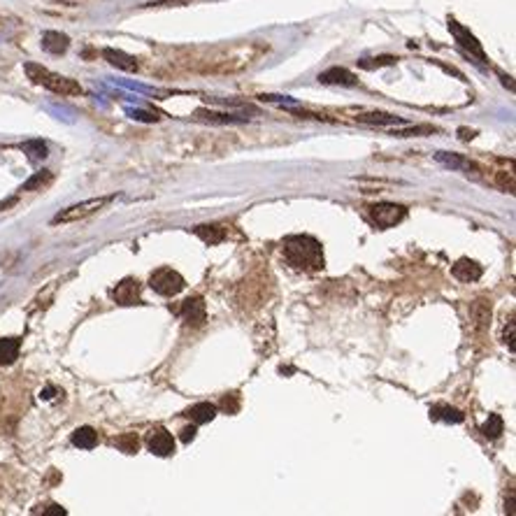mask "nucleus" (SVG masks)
Listing matches in <instances>:
<instances>
[{"label": "nucleus", "mask_w": 516, "mask_h": 516, "mask_svg": "<svg viewBox=\"0 0 516 516\" xmlns=\"http://www.w3.org/2000/svg\"><path fill=\"white\" fill-rule=\"evenodd\" d=\"M319 82L331 84V86H358V77H356L351 70L333 66V68H328L319 75Z\"/></svg>", "instance_id": "obj_9"}, {"label": "nucleus", "mask_w": 516, "mask_h": 516, "mask_svg": "<svg viewBox=\"0 0 516 516\" xmlns=\"http://www.w3.org/2000/svg\"><path fill=\"white\" fill-rule=\"evenodd\" d=\"M193 438H195V423H193V425H186V428L182 430V442L189 444Z\"/></svg>", "instance_id": "obj_34"}, {"label": "nucleus", "mask_w": 516, "mask_h": 516, "mask_svg": "<svg viewBox=\"0 0 516 516\" xmlns=\"http://www.w3.org/2000/svg\"><path fill=\"white\" fill-rule=\"evenodd\" d=\"M21 340L16 337H0V366H12L19 358Z\"/></svg>", "instance_id": "obj_18"}, {"label": "nucleus", "mask_w": 516, "mask_h": 516, "mask_svg": "<svg viewBox=\"0 0 516 516\" xmlns=\"http://www.w3.org/2000/svg\"><path fill=\"white\" fill-rule=\"evenodd\" d=\"M263 103H282V105H296V100H291L289 96H261Z\"/></svg>", "instance_id": "obj_30"}, {"label": "nucleus", "mask_w": 516, "mask_h": 516, "mask_svg": "<svg viewBox=\"0 0 516 516\" xmlns=\"http://www.w3.org/2000/svg\"><path fill=\"white\" fill-rule=\"evenodd\" d=\"M430 419L433 421H447V423H463V421H465V414H463L460 409H456V407L435 405L430 409Z\"/></svg>", "instance_id": "obj_19"}, {"label": "nucleus", "mask_w": 516, "mask_h": 516, "mask_svg": "<svg viewBox=\"0 0 516 516\" xmlns=\"http://www.w3.org/2000/svg\"><path fill=\"white\" fill-rule=\"evenodd\" d=\"M147 447L156 456H172L175 453V438L165 428H154L147 438Z\"/></svg>", "instance_id": "obj_8"}, {"label": "nucleus", "mask_w": 516, "mask_h": 516, "mask_svg": "<svg viewBox=\"0 0 516 516\" xmlns=\"http://www.w3.org/2000/svg\"><path fill=\"white\" fill-rule=\"evenodd\" d=\"M189 0H151L147 7H170V5H186Z\"/></svg>", "instance_id": "obj_31"}, {"label": "nucleus", "mask_w": 516, "mask_h": 516, "mask_svg": "<svg viewBox=\"0 0 516 516\" xmlns=\"http://www.w3.org/2000/svg\"><path fill=\"white\" fill-rule=\"evenodd\" d=\"M51 180H54V175H51L49 170H42V172H35L29 182L24 184V191H38L42 189V186H47Z\"/></svg>", "instance_id": "obj_24"}, {"label": "nucleus", "mask_w": 516, "mask_h": 516, "mask_svg": "<svg viewBox=\"0 0 516 516\" xmlns=\"http://www.w3.org/2000/svg\"><path fill=\"white\" fill-rule=\"evenodd\" d=\"M73 444L77 449H93L98 444V433L91 428V425H82L73 433Z\"/></svg>", "instance_id": "obj_21"}, {"label": "nucleus", "mask_w": 516, "mask_h": 516, "mask_svg": "<svg viewBox=\"0 0 516 516\" xmlns=\"http://www.w3.org/2000/svg\"><path fill=\"white\" fill-rule=\"evenodd\" d=\"M114 444H117L123 453H135L138 447H140V440H138L135 433H126V435H121V438L114 440Z\"/></svg>", "instance_id": "obj_26"}, {"label": "nucleus", "mask_w": 516, "mask_h": 516, "mask_svg": "<svg viewBox=\"0 0 516 516\" xmlns=\"http://www.w3.org/2000/svg\"><path fill=\"white\" fill-rule=\"evenodd\" d=\"M44 516H66V510L58 505H47V510H42Z\"/></svg>", "instance_id": "obj_33"}, {"label": "nucleus", "mask_w": 516, "mask_h": 516, "mask_svg": "<svg viewBox=\"0 0 516 516\" xmlns=\"http://www.w3.org/2000/svg\"><path fill=\"white\" fill-rule=\"evenodd\" d=\"M149 287L154 289L158 296H165V298H170V296H177L184 287H186V282L184 277L177 270L172 268H161V270H156L154 274H151V279H149Z\"/></svg>", "instance_id": "obj_5"}, {"label": "nucleus", "mask_w": 516, "mask_h": 516, "mask_svg": "<svg viewBox=\"0 0 516 516\" xmlns=\"http://www.w3.org/2000/svg\"><path fill=\"white\" fill-rule=\"evenodd\" d=\"M112 200H114V195H98V198L77 202V205H73V207L61 210L58 215L51 219V224H54V226H58V224H73V221H82V219H86V217H93L96 212H100L103 207H108Z\"/></svg>", "instance_id": "obj_3"}, {"label": "nucleus", "mask_w": 516, "mask_h": 516, "mask_svg": "<svg viewBox=\"0 0 516 516\" xmlns=\"http://www.w3.org/2000/svg\"><path fill=\"white\" fill-rule=\"evenodd\" d=\"M103 58L108 61L110 66L123 70V73H138V68H140L138 58L126 54V51H121V49H112V47L103 49Z\"/></svg>", "instance_id": "obj_11"}, {"label": "nucleus", "mask_w": 516, "mask_h": 516, "mask_svg": "<svg viewBox=\"0 0 516 516\" xmlns=\"http://www.w3.org/2000/svg\"><path fill=\"white\" fill-rule=\"evenodd\" d=\"M114 300L119 302V305L128 307V305H138L140 302V282L138 279H123L117 284V289L112 291Z\"/></svg>", "instance_id": "obj_10"}, {"label": "nucleus", "mask_w": 516, "mask_h": 516, "mask_svg": "<svg viewBox=\"0 0 516 516\" xmlns=\"http://www.w3.org/2000/svg\"><path fill=\"white\" fill-rule=\"evenodd\" d=\"M70 47V38L66 33H58V31H47L42 35V49L49 51V54H66Z\"/></svg>", "instance_id": "obj_13"}, {"label": "nucleus", "mask_w": 516, "mask_h": 516, "mask_svg": "<svg viewBox=\"0 0 516 516\" xmlns=\"http://www.w3.org/2000/svg\"><path fill=\"white\" fill-rule=\"evenodd\" d=\"M130 114H133L135 119H142V121H156V119H158L156 114H147V112H130Z\"/></svg>", "instance_id": "obj_35"}, {"label": "nucleus", "mask_w": 516, "mask_h": 516, "mask_svg": "<svg viewBox=\"0 0 516 516\" xmlns=\"http://www.w3.org/2000/svg\"><path fill=\"white\" fill-rule=\"evenodd\" d=\"M451 272H453V277H456V279L470 284V282H477L479 277H482L484 270H482V265L475 263V261H470V258H460V261L453 263Z\"/></svg>", "instance_id": "obj_12"}, {"label": "nucleus", "mask_w": 516, "mask_h": 516, "mask_svg": "<svg viewBox=\"0 0 516 516\" xmlns=\"http://www.w3.org/2000/svg\"><path fill=\"white\" fill-rule=\"evenodd\" d=\"M505 430V423H502V416L500 414H488V421L482 425V433L484 438L488 440H497Z\"/></svg>", "instance_id": "obj_22"}, {"label": "nucleus", "mask_w": 516, "mask_h": 516, "mask_svg": "<svg viewBox=\"0 0 516 516\" xmlns=\"http://www.w3.org/2000/svg\"><path fill=\"white\" fill-rule=\"evenodd\" d=\"M284 258L293 270L319 272L324 270V249L321 242L309 235H291L284 242Z\"/></svg>", "instance_id": "obj_1"}, {"label": "nucleus", "mask_w": 516, "mask_h": 516, "mask_svg": "<svg viewBox=\"0 0 516 516\" xmlns=\"http://www.w3.org/2000/svg\"><path fill=\"white\" fill-rule=\"evenodd\" d=\"M221 407H224L228 414H235L237 409H239V398H237V393L224 396V400H221Z\"/></svg>", "instance_id": "obj_29"}, {"label": "nucleus", "mask_w": 516, "mask_h": 516, "mask_svg": "<svg viewBox=\"0 0 516 516\" xmlns=\"http://www.w3.org/2000/svg\"><path fill=\"white\" fill-rule=\"evenodd\" d=\"M505 342L510 344V349L514 351V319H510V326L505 328Z\"/></svg>", "instance_id": "obj_32"}, {"label": "nucleus", "mask_w": 516, "mask_h": 516, "mask_svg": "<svg viewBox=\"0 0 516 516\" xmlns=\"http://www.w3.org/2000/svg\"><path fill=\"white\" fill-rule=\"evenodd\" d=\"M193 233L198 235L205 244H221L226 239V228L219 224H200L193 228Z\"/></svg>", "instance_id": "obj_16"}, {"label": "nucleus", "mask_w": 516, "mask_h": 516, "mask_svg": "<svg viewBox=\"0 0 516 516\" xmlns=\"http://www.w3.org/2000/svg\"><path fill=\"white\" fill-rule=\"evenodd\" d=\"M396 61H398L396 56H377V58H363V61H358V66L366 70H375L381 66H393Z\"/></svg>", "instance_id": "obj_27"}, {"label": "nucleus", "mask_w": 516, "mask_h": 516, "mask_svg": "<svg viewBox=\"0 0 516 516\" xmlns=\"http://www.w3.org/2000/svg\"><path fill=\"white\" fill-rule=\"evenodd\" d=\"M470 314H473V321L477 326V331H484V328L491 324V302L475 300L473 307H470Z\"/></svg>", "instance_id": "obj_20"}, {"label": "nucleus", "mask_w": 516, "mask_h": 516, "mask_svg": "<svg viewBox=\"0 0 516 516\" xmlns=\"http://www.w3.org/2000/svg\"><path fill=\"white\" fill-rule=\"evenodd\" d=\"M24 70H26V75H29V79L33 84L47 88V91H51V93H58V96H82L84 93V88L79 86L75 79L51 73V70H47L40 63H26Z\"/></svg>", "instance_id": "obj_2"}, {"label": "nucleus", "mask_w": 516, "mask_h": 516, "mask_svg": "<svg viewBox=\"0 0 516 516\" xmlns=\"http://www.w3.org/2000/svg\"><path fill=\"white\" fill-rule=\"evenodd\" d=\"M180 314H182V319L186 321V326H191V328L205 326V321H207V309H205V300L198 298V296L186 298V300L182 302V307H180Z\"/></svg>", "instance_id": "obj_7"}, {"label": "nucleus", "mask_w": 516, "mask_h": 516, "mask_svg": "<svg viewBox=\"0 0 516 516\" xmlns=\"http://www.w3.org/2000/svg\"><path fill=\"white\" fill-rule=\"evenodd\" d=\"M356 121L368 123V126H400V123H405V119L388 112H361L358 117H356Z\"/></svg>", "instance_id": "obj_15"}, {"label": "nucleus", "mask_w": 516, "mask_h": 516, "mask_svg": "<svg viewBox=\"0 0 516 516\" xmlns=\"http://www.w3.org/2000/svg\"><path fill=\"white\" fill-rule=\"evenodd\" d=\"M368 215H370L372 224H375V226L393 228L407 217V210L403 207V205H396V202H377V205H370Z\"/></svg>", "instance_id": "obj_4"}, {"label": "nucleus", "mask_w": 516, "mask_h": 516, "mask_svg": "<svg viewBox=\"0 0 516 516\" xmlns=\"http://www.w3.org/2000/svg\"><path fill=\"white\" fill-rule=\"evenodd\" d=\"M449 31H451V35H453V38H456V42L460 44L463 49L470 51V54H473L475 58H479V61H486V54H484L482 42H479V40L475 38V35L465 29V26L458 24L456 19H449Z\"/></svg>", "instance_id": "obj_6"}, {"label": "nucleus", "mask_w": 516, "mask_h": 516, "mask_svg": "<svg viewBox=\"0 0 516 516\" xmlns=\"http://www.w3.org/2000/svg\"><path fill=\"white\" fill-rule=\"evenodd\" d=\"M21 149L33 158V161H42V158H47V145H44L42 140H31V142H26V145H24Z\"/></svg>", "instance_id": "obj_25"}, {"label": "nucleus", "mask_w": 516, "mask_h": 516, "mask_svg": "<svg viewBox=\"0 0 516 516\" xmlns=\"http://www.w3.org/2000/svg\"><path fill=\"white\" fill-rule=\"evenodd\" d=\"M184 416H189V419H191L195 425L210 423V421L217 416V405H212V403H198V405H193V407L186 409Z\"/></svg>", "instance_id": "obj_17"}, {"label": "nucleus", "mask_w": 516, "mask_h": 516, "mask_svg": "<svg viewBox=\"0 0 516 516\" xmlns=\"http://www.w3.org/2000/svg\"><path fill=\"white\" fill-rule=\"evenodd\" d=\"M195 117L205 119V121H212V123H242V121H247L244 117H235V114H219V112H212V110H200Z\"/></svg>", "instance_id": "obj_23"}, {"label": "nucleus", "mask_w": 516, "mask_h": 516, "mask_svg": "<svg viewBox=\"0 0 516 516\" xmlns=\"http://www.w3.org/2000/svg\"><path fill=\"white\" fill-rule=\"evenodd\" d=\"M430 133H438V128H433V126H414V128H407V130H393V135L412 138V135H430Z\"/></svg>", "instance_id": "obj_28"}, {"label": "nucleus", "mask_w": 516, "mask_h": 516, "mask_svg": "<svg viewBox=\"0 0 516 516\" xmlns=\"http://www.w3.org/2000/svg\"><path fill=\"white\" fill-rule=\"evenodd\" d=\"M435 161L451 167V170H468V172L475 170V172H479V167L473 161H468V158L460 156V154H451V151H438V154H435Z\"/></svg>", "instance_id": "obj_14"}]
</instances>
